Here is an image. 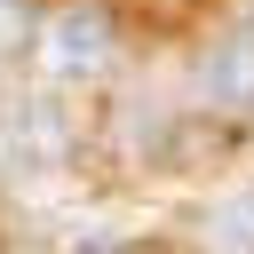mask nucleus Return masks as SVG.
Segmentation results:
<instances>
[{
  "label": "nucleus",
  "mask_w": 254,
  "mask_h": 254,
  "mask_svg": "<svg viewBox=\"0 0 254 254\" xmlns=\"http://www.w3.org/2000/svg\"><path fill=\"white\" fill-rule=\"evenodd\" d=\"M40 48H48V71H56V79H103L119 40H111V16H103V8H64Z\"/></svg>",
  "instance_id": "obj_1"
},
{
  "label": "nucleus",
  "mask_w": 254,
  "mask_h": 254,
  "mask_svg": "<svg viewBox=\"0 0 254 254\" xmlns=\"http://www.w3.org/2000/svg\"><path fill=\"white\" fill-rule=\"evenodd\" d=\"M198 87H206L222 111H254V40H222V48L198 64Z\"/></svg>",
  "instance_id": "obj_2"
},
{
  "label": "nucleus",
  "mask_w": 254,
  "mask_h": 254,
  "mask_svg": "<svg viewBox=\"0 0 254 254\" xmlns=\"http://www.w3.org/2000/svg\"><path fill=\"white\" fill-rule=\"evenodd\" d=\"M24 16H32V0H0V40H8V32H24Z\"/></svg>",
  "instance_id": "obj_3"
},
{
  "label": "nucleus",
  "mask_w": 254,
  "mask_h": 254,
  "mask_svg": "<svg viewBox=\"0 0 254 254\" xmlns=\"http://www.w3.org/2000/svg\"><path fill=\"white\" fill-rule=\"evenodd\" d=\"M71 254H119V238H79Z\"/></svg>",
  "instance_id": "obj_4"
},
{
  "label": "nucleus",
  "mask_w": 254,
  "mask_h": 254,
  "mask_svg": "<svg viewBox=\"0 0 254 254\" xmlns=\"http://www.w3.org/2000/svg\"><path fill=\"white\" fill-rule=\"evenodd\" d=\"M214 254H254V246H214Z\"/></svg>",
  "instance_id": "obj_5"
},
{
  "label": "nucleus",
  "mask_w": 254,
  "mask_h": 254,
  "mask_svg": "<svg viewBox=\"0 0 254 254\" xmlns=\"http://www.w3.org/2000/svg\"><path fill=\"white\" fill-rule=\"evenodd\" d=\"M246 40H254V16H246Z\"/></svg>",
  "instance_id": "obj_6"
}]
</instances>
